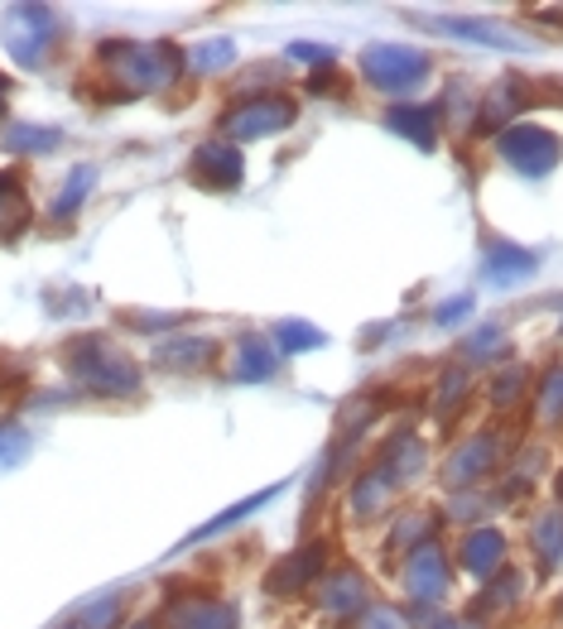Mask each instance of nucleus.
Here are the masks:
<instances>
[{"instance_id":"15","label":"nucleus","mask_w":563,"mask_h":629,"mask_svg":"<svg viewBox=\"0 0 563 629\" xmlns=\"http://www.w3.org/2000/svg\"><path fill=\"white\" fill-rule=\"evenodd\" d=\"M563 414V375H549L544 385V418H559Z\"/></svg>"},{"instance_id":"4","label":"nucleus","mask_w":563,"mask_h":629,"mask_svg":"<svg viewBox=\"0 0 563 629\" xmlns=\"http://www.w3.org/2000/svg\"><path fill=\"white\" fill-rule=\"evenodd\" d=\"M534 270H540V265H534V255L520 251V245H496V251L486 255V280L501 284V288L505 284H525Z\"/></svg>"},{"instance_id":"2","label":"nucleus","mask_w":563,"mask_h":629,"mask_svg":"<svg viewBox=\"0 0 563 629\" xmlns=\"http://www.w3.org/2000/svg\"><path fill=\"white\" fill-rule=\"evenodd\" d=\"M366 72L375 87H385V92H404V87H414L419 78H424L429 58L414 53V49H400V43H381V49H366Z\"/></svg>"},{"instance_id":"3","label":"nucleus","mask_w":563,"mask_h":629,"mask_svg":"<svg viewBox=\"0 0 563 629\" xmlns=\"http://www.w3.org/2000/svg\"><path fill=\"white\" fill-rule=\"evenodd\" d=\"M433 24L453 39L486 43V49H530V39H515L511 29H501V24H482V20H433Z\"/></svg>"},{"instance_id":"16","label":"nucleus","mask_w":563,"mask_h":629,"mask_svg":"<svg viewBox=\"0 0 563 629\" xmlns=\"http://www.w3.org/2000/svg\"><path fill=\"white\" fill-rule=\"evenodd\" d=\"M468 313H472V298H453L448 308H439V322L448 327V322H458V317H468Z\"/></svg>"},{"instance_id":"12","label":"nucleus","mask_w":563,"mask_h":629,"mask_svg":"<svg viewBox=\"0 0 563 629\" xmlns=\"http://www.w3.org/2000/svg\"><path fill=\"white\" fill-rule=\"evenodd\" d=\"M24 144H58V130H10V150H24Z\"/></svg>"},{"instance_id":"5","label":"nucleus","mask_w":563,"mask_h":629,"mask_svg":"<svg viewBox=\"0 0 563 629\" xmlns=\"http://www.w3.org/2000/svg\"><path fill=\"white\" fill-rule=\"evenodd\" d=\"M501 552H505L501 534L476 529V534H468V544H462V567L476 572V577H491V572H496V562H501Z\"/></svg>"},{"instance_id":"1","label":"nucleus","mask_w":563,"mask_h":629,"mask_svg":"<svg viewBox=\"0 0 563 629\" xmlns=\"http://www.w3.org/2000/svg\"><path fill=\"white\" fill-rule=\"evenodd\" d=\"M559 150H563L559 135H549L540 125H515L501 135V154L511 159L520 173H530V179H544V173L559 164Z\"/></svg>"},{"instance_id":"9","label":"nucleus","mask_w":563,"mask_h":629,"mask_svg":"<svg viewBox=\"0 0 563 629\" xmlns=\"http://www.w3.org/2000/svg\"><path fill=\"white\" fill-rule=\"evenodd\" d=\"M491 443H472L468 452H462V461H453V480H468V476H476V471H486L491 466Z\"/></svg>"},{"instance_id":"18","label":"nucleus","mask_w":563,"mask_h":629,"mask_svg":"<svg viewBox=\"0 0 563 629\" xmlns=\"http://www.w3.org/2000/svg\"><path fill=\"white\" fill-rule=\"evenodd\" d=\"M366 629H400V620L390 616V610H375V616H371V625H366Z\"/></svg>"},{"instance_id":"14","label":"nucleus","mask_w":563,"mask_h":629,"mask_svg":"<svg viewBox=\"0 0 563 629\" xmlns=\"http://www.w3.org/2000/svg\"><path fill=\"white\" fill-rule=\"evenodd\" d=\"M270 351H260V342L245 346V365H241V375H270Z\"/></svg>"},{"instance_id":"20","label":"nucleus","mask_w":563,"mask_h":629,"mask_svg":"<svg viewBox=\"0 0 563 629\" xmlns=\"http://www.w3.org/2000/svg\"><path fill=\"white\" fill-rule=\"evenodd\" d=\"M559 486H563V480H559Z\"/></svg>"},{"instance_id":"10","label":"nucleus","mask_w":563,"mask_h":629,"mask_svg":"<svg viewBox=\"0 0 563 629\" xmlns=\"http://www.w3.org/2000/svg\"><path fill=\"white\" fill-rule=\"evenodd\" d=\"M515 106H520V82H501V92L486 101V121L482 125H491V121H501V115H515Z\"/></svg>"},{"instance_id":"13","label":"nucleus","mask_w":563,"mask_h":629,"mask_svg":"<svg viewBox=\"0 0 563 629\" xmlns=\"http://www.w3.org/2000/svg\"><path fill=\"white\" fill-rule=\"evenodd\" d=\"M280 336H289V351H303V346H323V336H318L313 327H294V322H289V327H280Z\"/></svg>"},{"instance_id":"11","label":"nucleus","mask_w":563,"mask_h":629,"mask_svg":"<svg viewBox=\"0 0 563 629\" xmlns=\"http://www.w3.org/2000/svg\"><path fill=\"white\" fill-rule=\"evenodd\" d=\"M24 452H29V437H24L20 428H0V471L20 461Z\"/></svg>"},{"instance_id":"17","label":"nucleus","mask_w":563,"mask_h":629,"mask_svg":"<svg viewBox=\"0 0 563 629\" xmlns=\"http://www.w3.org/2000/svg\"><path fill=\"white\" fill-rule=\"evenodd\" d=\"M520 394V375H501V385H496V399L505 404V399H515Z\"/></svg>"},{"instance_id":"6","label":"nucleus","mask_w":563,"mask_h":629,"mask_svg":"<svg viewBox=\"0 0 563 629\" xmlns=\"http://www.w3.org/2000/svg\"><path fill=\"white\" fill-rule=\"evenodd\" d=\"M390 130H400V135H410L414 144H433V135H439V115H433L429 106H395L390 111Z\"/></svg>"},{"instance_id":"19","label":"nucleus","mask_w":563,"mask_h":629,"mask_svg":"<svg viewBox=\"0 0 563 629\" xmlns=\"http://www.w3.org/2000/svg\"><path fill=\"white\" fill-rule=\"evenodd\" d=\"M443 629H476V625H443Z\"/></svg>"},{"instance_id":"8","label":"nucleus","mask_w":563,"mask_h":629,"mask_svg":"<svg viewBox=\"0 0 563 629\" xmlns=\"http://www.w3.org/2000/svg\"><path fill=\"white\" fill-rule=\"evenodd\" d=\"M534 548L544 552V562L563 558V515H544L540 529H534Z\"/></svg>"},{"instance_id":"7","label":"nucleus","mask_w":563,"mask_h":629,"mask_svg":"<svg viewBox=\"0 0 563 629\" xmlns=\"http://www.w3.org/2000/svg\"><path fill=\"white\" fill-rule=\"evenodd\" d=\"M410 587H414V596H439V591L448 587V572H443L439 548H424V552H419V558H414Z\"/></svg>"}]
</instances>
